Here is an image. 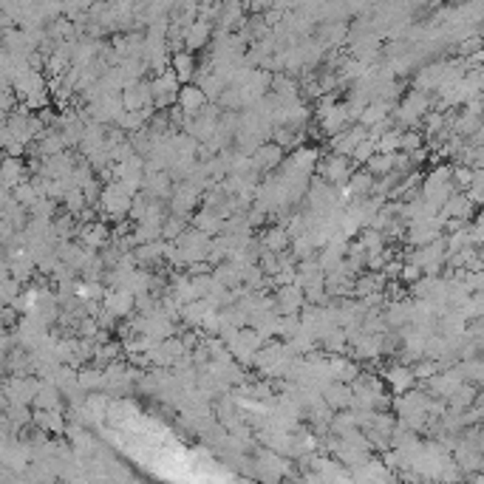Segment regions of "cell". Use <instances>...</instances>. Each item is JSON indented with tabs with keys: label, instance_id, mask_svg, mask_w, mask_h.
<instances>
[{
	"label": "cell",
	"instance_id": "ffe728a7",
	"mask_svg": "<svg viewBox=\"0 0 484 484\" xmlns=\"http://www.w3.org/2000/svg\"><path fill=\"white\" fill-rule=\"evenodd\" d=\"M11 196H14V199H17L23 207H31V204H34V202H37L43 193L37 190V185H34V182H20V185L11 190Z\"/></svg>",
	"mask_w": 484,
	"mask_h": 484
},
{
	"label": "cell",
	"instance_id": "7402d4cb",
	"mask_svg": "<svg viewBox=\"0 0 484 484\" xmlns=\"http://www.w3.org/2000/svg\"><path fill=\"white\" fill-rule=\"evenodd\" d=\"M377 153V139H371V136H365L357 148H354V153H351V162L354 165H368V159Z\"/></svg>",
	"mask_w": 484,
	"mask_h": 484
},
{
	"label": "cell",
	"instance_id": "2e32d148",
	"mask_svg": "<svg viewBox=\"0 0 484 484\" xmlns=\"http://www.w3.org/2000/svg\"><path fill=\"white\" fill-rule=\"evenodd\" d=\"M348 26L346 23H340V20H334V23H329L317 37H320V43L326 45V48H337V45H343L346 40H348Z\"/></svg>",
	"mask_w": 484,
	"mask_h": 484
},
{
	"label": "cell",
	"instance_id": "3957f363",
	"mask_svg": "<svg viewBox=\"0 0 484 484\" xmlns=\"http://www.w3.org/2000/svg\"><path fill=\"white\" fill-rule=\"evenodd\" d=\"M263 337L255 331V329H238V334L227 343L230 346V351H233V357L241 363V365H255V357H258V351L263 348Z\"/></svg>",
	"mask_w": 484,
	"mask_h": 484
},
{
	"label": "cell",
	"instance_id": "e0dca14e",
	"mask_svg": "<svg viewBox=\"0 0 484 484\" xmlns=\"http://www.w3.org/2000/svg\"><path fill=\"white\" fill-rule=\"evenodd\" d=\"M60 385H54L51 380H45L43 385H40V391H37V397H34V408H40V411H51V408H60Z\"/></svg>",
	"mask_w": 484,
	"mask_h": 484
},
{
	"label": "cell",
	"instance_id": "52a82bcc",
	"mask_svg": "<svg viewBox=\"0 0 484 484\" xmlns=\"http://www.w3.org/2000/svg\"><path fill=\"white\" fill-rule=\"evenodd\" d=\"M365 136H368V128H365L363 122H354V125H348L346 131H340V133H334V136H331V153L351 156V153H354V148H357Z\"/></svg>",
	"mask_w": 484,
	"mask_h": 484
},
{
	"label": "cell",
	"instance_id": "8992f818",
	"mask_svg": "<svg viewBox=\"0 0 484 484\" xmlns=\"http://www.w3.org/2000/svg\"><path fill=\"white\" fill-rule=\"evenodd\" d=\"M199 193H202V187H199V185H193L190 179L176 182L173 196H170V210H173L176 216H187V213L199 204Z\"/></svg>",
	"mask_w": 484,
	"mask_h": 484
},
{
	"label": "cell",
	"instance_id": "6da1fadb",
	"mask_svg": "<svg viewBox=\"0 0 484 484\" xmlns=\"http://www.w3.org/2000/svg\"><path fill=\"white\" fill-rule=\"evenodd\" d=\"M150 85H153V105H156L159 111H167V108H173V105L179 102V91H182L185 82L176 77L173 68H167V71L156 74V77L150 79Z\"/></svg>",
	"mask_w": 484,
	"mask_h": 484
},
{
	"label": "cell",
	"instance_id": "9a60e30c",
	"mask_svg": "<svg viewBox=\"0 0 484 484\" xmlns=\"http://www.w3.org/2000/svg\"><path fill=\"white\" fill-rule=\"evenodd\" d=\"M193 227L204 230L207 236H219V233L224 230V216H219L213 207H204V210H199V213L193 216Z\"/></svg>",
	"mask_w": 484,
	"mask_h": 484
},
{
	"label": "cell",
	"instance_id": "7a4b0ae2",
	"mask_svg": "<svg viewBox=\"0 0 484 484\" xmlns=\"http://www.w3.org/2000/svg\"><path fill=\"white\" fill-rule=\"evenodd\" d=\"M431 94L428 91H419V88H414L402 102H400V108H397V116H400V122L402 125H408V128H417L428 114H431Z\"/></svg>",
	"mask_w": 484,
	"mask_h": 484
},
{
	"label": "cell",
	"instance_id": "277c9868",
	"mask_svg": "<svg viewBox=\"0 0 484 484\" xmlns=\"http://www.w3.org/2000/svg\"><path fill=\"white\" fill-rule=\"evenodd\" d=\"M317 173H320L326 182H331L334 187H343V185H348V179H351V173H354V167H351V156L331 153V156L320 159Z\"/></svg>",
	"mask_w": 484,
	"mask_h": 484
},
{
	"label": "cell",
	"instance_id": "ac0fdd59",
	"mask_svg": "<svg viewBox=\"0 0 484 484\" xmlns=\"http://www.w3.org/2000/svg\"><path fill=\"white\" fill-rule=\"evenodd\" d=\"M394 165H397V153H374L371 159H368V173H374L377 179L380 176H388V173H394Z\"/></svg>",
	"mask_w": 484,
	"mask_h": 484
},
{
	"label": "cell",
	"instance_id": "4fadbf2b",
	"mask_svg": "<svg viewBox=\"0 0 484 484\" xmlns=\"http://www.w3.org/2000/svg\"><path fill=\"white\" fill-rule=\"evenodd\" d=\"M383 377H385V383L391 385L394 394H405V391L417 383V371L411 368V363H405V365H391Z\"/></svg>",
	"mask_w": 484,
	"mask_h": 484
},
{
	"label": "cell",
	"instance_id": "9c48e42d",
	"mask_svg": "<svg viewBox=\"0 0 484 484\" xmlns=\"http://www.w3.org/2000/svg\"><path fill=\"white\" fill-rule=\"evenodd\" d=\"M323 400L331 411H348L351 402H354V388L343 380H331L326 388H323Z\"/></svg>",
	"mask_w": 484,
	"mask_h": 484
},
{
	"label": "cell",
	"instance_id": "5bb4252c",
	"mask_svg": "<svg viewBox=\"0 0 484 484\" xmlns=\"http://www.w3.org/2000/svg\"><path fill=\"white\" fill-rule=\"evenodd\" d=\"M20 182H26L23 156H6V162H3V193H11Z\"/></svg>",
	"mask_w": 484,
	"mask_h": 484
},
{
	"label": "cell",
	"instance_id": "ba28073f",
	"mask_svg": "<svg viewBox=\"0 0 484 484\" xmlns=\"http://www.w3.org/2000/svg\"><path fill=\"white\" fill-rule=\"evenodd\" d=\"M280 162H283V148H280L275 139L260 142L258 150L252 153V165H255L258 173H269V170H275Z\"/></svg>",
	"mask_w": 484,
	"mask_h": 484
},
{
	"label": "cell",
	"instance_id": "603a6c76",
	"mask_svg": "<svg viewBox=\"0 0 484 484\" xmlns=\"http://www.w3.org/2000/svg\"><path fill=\"white\" fill-rule=\"evenodd\" d=\"M419 145H422V133H417V131H408V133H402V150H419Z\"/></svg>",
	"mask_w": 484,
	"mask_h": 484
},
{
	"label": "cell",
	"instance_id": "44dd1931",
	"mask_svg": "<svg viewBox=\"0 0 484 484\" xmlns=\"http://www.w3.org/2000/svg\"><path fill=\"white\" fill-rule=\"evenodd\" d=\"M54 210H57V202L51 196H40L31 207H28V216L31 219H54Z\"/></svg>",
	"mask_w": 484,
	"mask_h": 484
},
{
	"label": "cell",
	"instance_id": "7c38bea8",
	"mask_svg": "<svg viewBox=\"0 0 484 484\" xmlns=\"http://www.w3.org/2000/svg\"><path fill=\"white\" fill-rule=\"evenodd\" d=\"M170 68L176 71V77H179L182 82H196V77H199V60H196V54L187 51V48L170 54Z\"/></svg>",
	"mask_w": 484,
	"mask_h": 484
},
{
	"label": "cell",
	"instance_id": "d6986e66",
	"mask_svg": "<svg viewBox=\"0 0 484 484\" xmlns=\"http://www.w3.org/2000/svg\"><path fill=\"white\" fill-rule=\"evenodd\" d=\"M260 243H263L266 249H272V252H283L286 246H292V236H289L286 227H272V230L260 238Z\"/></svg>",
	"mask_w": 484,
	"mask_h": 484
},
{
	"label": "cell",
	"instance_id": "8fae6325",
	"mask_svg": "<svg viewBox=\"0 0 484 484\" xmlns=\"http://www.w3.org/2000/svg\"><path fill=\"white\" fill-rule=\"evenodd\" d=\"M210 102V97L204 94V88L199 82H185L179 91V105L187 116H196L199 111H204V105Z\"/></svg>",
	"mask_w": 484,
	"mask_h": 484
},
{
	"label": "cell",
	"instance_id": "30bf717a",
	"mask_svg": "<svg viewBox=\"0 0 484 484\" xmlns=\"http://www.w3.org/2000/svg\"><path fill=\"white\" fill-rule=\"evenodd\" d=\"M213 31H216V23L210 20H193L187 28H185V48L187 51H202L210 40H213Z\"/></svg>",
	"mask_w": 484,
	"mask_h": 484
},
{
	"label": "cell",
	"instance_id": "5b68a950",
	"mask_svg": "<svg viewBox=\"0 0 484 484\" xmlns=\"http://www.w3.org/2000/svg\"><path fill=\"white\" fill-rule=\"evenodd\" d=\"M306 306V292L300 283H283L275 292V309L277 314H297Z\"/></svg>",
	"mask_w": 484,
	"mask_h": 484
}]
</instances>
